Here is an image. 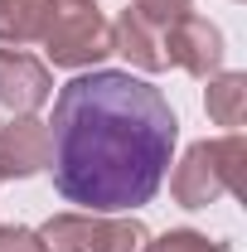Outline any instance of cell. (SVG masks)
I'll use <instances>...</instances> for the list:
<instances>
[{"label": "cell", "mask_w": 247, "mask_h": 252, "mask_svg": "<svg viewBox=\"0 0 247 252\" xmlns=\"http://www.w3.org/2000/svg\"><path fill=\"white\" fill-rule=\"evenodd\" d=\"M204 107L218 126L238 131L247 117V73H214L209 78V93H204Z\"/></svg>", "instance_id": "9c48e42d"}, {"label": "cell", "mask_w": 247, "mask_h": 252, "mask_svg": "<svg viewBox=\"0 0 247 252\" xmlns=\"http://www.w3.org/2000/svg\"><path fill=\"white\" fill-rule=\"evenodd\" d=\"M165 59L175 68H185V73H194V78H214L223 68V34H218V25L185 10L180 20L165 25Z\"/></svg>", "instance_id": "5b68a950"}, {"label": "cell", "mask_w": 247, "mask_h": 252, "mask_svg": "<svg viewBox=\"0 0 247 252\" xmlns=\"http://www.w3.org/2000/svg\"><path fill=\"white\" fill-rule=\"evenodd\" d=\"M49 170V122L10 117L0 126V180H30Z\"/></svg>", "instance_id": "52a82bcc"}, {"label": "cell", "mask_w": 247, "mask_h": 252, "mask_svg": "<svg viewBox=\"0 0 247 252\" xmlns=\"http://www.w3.org/2000/svg\"><path fill=\"white\" fill-rule=\"evenodd\" d=\"M243 160H247V141L238 131L218 136V141H194L185 151V160L170 175V194L185 209H209L223 194L243 185Z\"/></svg>", "instance_id": "7a4b0ae2"}, {"label": "cell", "mask_w": 247, "mask_h": 252, "mask_svg": "<svg viewBox=\"0 0 247 252\" xmlns=\"http://www.w3.org/2000/svg\"><path fill=\"white\" fill-rule=\"evenodd\" d=\"M131 5H136L141 15H151L155 25H170V20H180L189 10V0H131Z\"/></svg>", "instance_id": "7c38bea8"}, {"label": "cell", "mask_w": 247, "mask_h": 252, "mask_svg": "<svg viewBox=\"0 0 247 252\" xmlns=\"http://www.w3.org/2000/svg\"><path fill=\"white\" fill-rule=\"evenodd\" d=\"M54 97V73L25 49H0V107L10 117H34Z\"/></svg>", "instance_id": "8992f818"}, {"label": "cell", "mask_w": 247, "mask_h": 252, "mask_svg": "<svg viewBox=\"0 0 247 252\" xmlns=\"http://www.w3.org/2000/svg\"><path fill=\"white\" fill-rule=\"evenodd\" d=\"M112 54H122L131 68H141V73H160V68H170L165 59V25H155L151 15H141L136 5L117 15V25H112Z\"/></svg>", "instance_id": "ba28073f"}, {"label": "cell", "mask_w": 247, "mask_h": 252, "mask_svg": "<svg viewBox=\"0 0 247 252\" xmlns=\"http://www.w3.org/2000/svg\"><path fill=\"white\" fill-rule=\"evenodd\" d=\"M44 252H146L151 233L141 219L112 214H54L39 228Z\"/></svg>", "instance_id": "277c9868"}, {"label": "cell", "mask_w": 247, "mask_h": 252, "mask_svg": "<svg viewBox=\"0 0 247 252\" xmlns=\"http://www.w3.org/2000/svg\"><path fill=\"white\" fill-rule=\"evenodd\" d=\"M44 49L54 68H97V63L112 54V25L102 20L93 0H49V15H44Z\"/></svg>", "instance_id": "3957f363"}, {"label": "cell", "mask_w": 247, "mask_h": 252, "mask_svg": "<svg viewBox=\"0 0 247 252\" xmlns=\"http://www.w3.org/2000/svg\"><path fill=\"white\" fill-rule=\"evenodd\" d=\"M180 117L160 88L122 68H93L63 83L49 122L54 189L83 214H126L165 185Z\"/></svg>", "instance_id": "6da1fadb"}, {"label": "cell", "mask_w": 247, "mask_h": 252, "mask_svg": "<svg viewBox=\"0 0 247 252\" xmlns=\"http://www.w3.org/2000/svg\"><path fill=\"white\" fill-rule=\"evenodd\" d=\"M44 15H49V0H0V44L20 49V44L39 39Z\"/></svg>", "instance_id": "30bf717a"}, {"label": "cell", "mask_w": 247, "mask_h": 252, "mask_svg": "<svg viewBox=\"0 0 247 252\" xmlns=\"http://www.w3.org/2000/svg\"><path fill=\"white\" fill-rule=\"evenodd\" d=\"M0 252H44L34 228H0Z\"/></svg>", "instance_id": "4fadbf2b"}, {"label": "cell", "mask_w": 247, "mask_h": 252, "mask_svg": "<svg viewBox=\"0 0 247 252\" xmlns=\"http://www.w3.org/2000/svg\"><path fill=\"white\" fill-rule=\"evenodd\" d=\"M146 252H223V243L204 238V233H194V228H170V233L151 238Z\"/></svg>", "instance_id": "8fae6325"}]
</instances>
